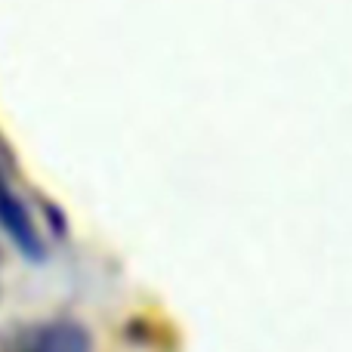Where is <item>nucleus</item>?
Here are the masks:
<instances>
[{
	"mask_svg": "<svg viewBox=\"0 0 352 352\" xmlns=\"http://www.w3.org/2000/svg\"><path fill=\"white\" fill-rule=\"evenodd\" d=\"M0 352H93V337L74 318H47L10 331Z\"/></svg>",
	"mask_w": 352,
	"mask_h": 352,
	"instance_id": "obj_1",
	"label": "nucleus"
},
{
	"mask_svg": "<svg viewBox=\"0 0 352 352\" xmlns=\"http://www.w3.org/2000/svg\"><path fill=\"white\" fill-rule=\"evenodd\" d=\"M0 226H3V232L12 238V244H16L28 260H43L47 244H43L41 232H37L34 217H31V210L25 207V201L10 188L3 173H0Z\"/></svg>",
	"mask_w": 352,
	"mask_h": 352,
	"instance_id": "obj_2",
	"label": "nucleus"
}]
</instances>
